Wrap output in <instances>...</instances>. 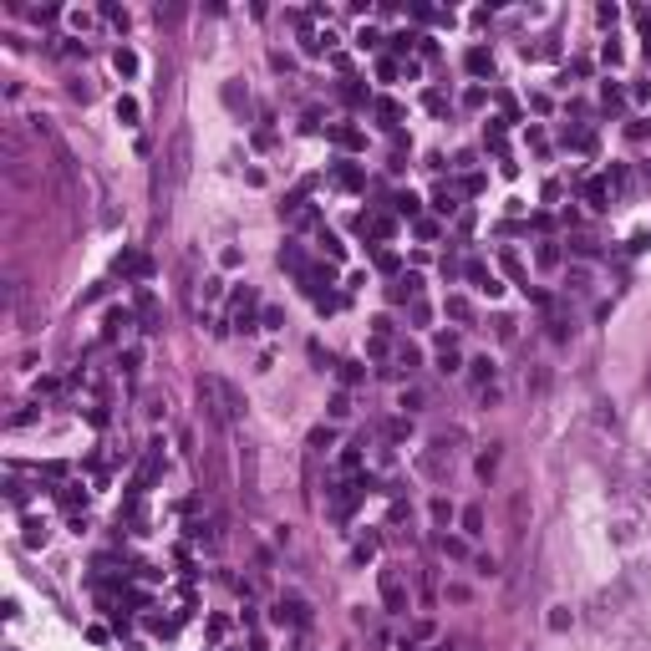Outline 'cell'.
I'll return each mask as SVG.
<instances>
[{
	"label": "cell",
	"instance_id": "cell-43",
	"mask_svg": "<svg viewBox=\"0 0 651 651\" xmlns=\"http://www.w3.org/2000/svg\"><path fill=\"white\" fill-rule=\"evenodd\" d=\"M595 16H601V25H616V21H621V10H616V6H601Z\"/></svg>",
	"mask_w": 651,
	"mask_h": 651
},
{
	"label": "cell",
	"instance_id": "cell-16",
	"mask_svg": "<svg viewBox=\"0 0 651 651\" xmlns=\"http://www.w3.org/2000/svg\"><path fill=\"white\" fill-rule=\"evenodd\" d=\"M484 148L504 153V122H499V117H489V127H484Z\"/></svg>",
	"mask_w": 651,
	"mask_h": 651
},
{
	"label": "cell",
	"instance_id": "cell-36",
	"mask_svg": "<svg viewBox=\"0 0 651 651\" xmlns=\"http://www.w3.org/2000/svg\"><path fill=\"white\" fill-rule=\"evenodd\" d=\"M376 41H382V36H376L372 25H361V31H356V46H361V51H367V46H376Z\"/></svg>",
	"mask_w": 651,
	"mask_h": 651
},
{
	"label": "cell",
	"instance_id": "cell-8",
	"mask_svg": "<svg viewBox=\"0 0 651 651\" xmlns=\"http://www.w3.org/2000/svg\"><path fill=\"white\" fill-rule=\"evenodd\" d=\"M585 204H590V209H610V184L606 178H590V184H585Z\"/></svg>",
	"mask_w": 651,
	"mask_h": 651
},
{
	"label": "cell",
	"instance_id": "cell-27",
	"mask_svg": "<svg viewBox=\"0 0 651 651\" xmlns=\"http://www.w3.org/2000/svg\"><path fill=\"white\" fill-rule=\"evenodd\" d=\"M601 97H606V107H621V102H626V92H621L616 82H601Z\"/></svg>",
	"mask_w": 651,
	"mask_h": 651
},
{
	"label": "cell",
	"instance_id": "cell-7",
	"mask_svg": "<svg viewBox=\"0 0 651 651\" xmlns=\"http://www.w3.org/2000/svg\"><path fill=\"white\" fill-rule=\"evenodd\" d=\"M331 178H336V184H341V189H361V184H367V173H361L356 163H346V158H341V163L331 168Z\"/></svg>",
	"mask_w": 651,
	"mask_h": 651
},
{
	"label": "cell",
	"instance_id": "cell-33",
	"mask_svg": "<svg viewBox=\"0 0 651 651\" xmlns=\"http://www.w3.org/2000/svg\"><path fill=\"white\" fill-rule=\"evenodd\" d=\"M438 372H458V351H438Z\"/></svg>",
	"mask_w": 651,
	"mask_h": 651
},
{
	"label": "cell",
	"instance_id": "cell-25",
	"mask_svg": "<svg viewBox=\"0 0 651 651\" xmlns=\"http://www.w3.org/2000/svg\"><path fill=\"white\" fill-rule=\"evenodd\" d=\"M341 473H361V442H356V448H346V453H341Z\"/></svg>",
	"mask_w": 651,
	"mask_h": 651
},
{
	"label": "cell",
	"instance_id": "cell-37",
	"mask_svg": "<svg viewBox=\"0 0 651 651\" xmlns=\"http://www.w3.org/2000/svg\"><path fill=\"white\" fill-rule=\"evenodd\" d=\"M601 56H606V61H610V67H621V46H616V36H610V41H606V46H601Z\"/></svg>",
	"mask_w": 651,
	"mask_h": 651
},
{
	"label": "cell",
	"instance_id": "cell-2",
	"mask_svg": "<svg viewBox=\"0 0 651 651\" xmlns=\"http://www.w3.org/2000/svg\"><path fill=\"white\" fill-rule=\"evenodd\" d=\"M275 626L306 631V626H310V601H306V595H295V590H285L280 601H275Z\"/></svg>",
	"mask_w": 651,
	"mask_h": 651
},
{
	"label": "cell",
	"instance_id": "cell-28",
	"mask_svg": "<svg viewBox=\"0 0 651 651\" xmlns=\"http://www.w3.org/2000/svg\"><path fill=\"white\" fill-rule=\"evenodd\" d=\"M463 529H468V535H484V514H478V509H463Z\"/></svg>",
	"mask_w": 651,
	"mask_h": 651
},
{
	"label": "cell",
	"instance_id": "cell-15",
	"mask_svg": "<svg viewBox=\"0 0 651 651\" xmlns=\"http://www.w3.org/2000/svg\"><path fill=\"white\" fill-rule=\"evenodd\" d=\"M493 468H499V442H489V448L478 453V478H493Z\"/></svg>",
	"mask_w": 651,
	"mask_h": 651
},
{
	"label": "cell",
	"instance_id": "cell-32",
	"mask_svg": "<svg viewBox=\"0 0 651 651\" xmlns=\"http://www.w3.org/2000/svg\"><path fill=\"white\" fill-rule=\"evenodd\" d=\"M438 544H442V550H448V555H453V559H463V555H468V544H463V540H448V535H442V540H438Z\"/></svg>",
	"mask_w": 651,
	"mask_h": 651
},
{
	"label": "cell",
	"instance_id": "cell-11",
	"mask_svg": "<svg viewBox=\"0 0 651 651\" xmlns=\"http://www.w3.org/2000/svg\"><path fill=\"white\" fill-rule=\"evenodd\" d=\"M376 117H382V127H392V133H397V122H402V107H397L392 97H382V102H376Z\"/></svg>",
	"mask_w": 651,
	"mask_h": 651
},
{
	"label": "cell",
	"instance_id": "cell-35",
	"mask_svg": "<svg viewBox=\"0 0 651 651\" xmlns=\"http://www.w3.org/2000/svg\"><path fill=\"white\" fill-rule=\"evenodd\" d=\"M493 331H499V341H514V321H509V316L493 321Z\"/></svg>",
	"mask_w": 651,
	"mask_h": 651
},
{
	"label": "cell",
	"instance_id": "cell-30",
	"mask_svg": "<svg viewBox=\"0 0 651 651\" xmlns=\"http://www.w3.org/2000/svg\"><path fill=\"white\" fill-rule=\"evenodd\" d=\"M331 418H351V397H346V392L331 397Z\"/></svg>",
	"mask_w": 651,
	"mask_h": 651
},
{
	"label": "cell",
	"instance_id": "cell-19",
	"mask_svg": "<svg viewBox=\"0 0 651 651\" xmlns=\"http://www.w3.org/2000/svg\"><path fill=\"white\" fill-rule=\"evenodd\" d=\"M448 316L453 321H473V306H468L463 295H448Z\"/></svg>",
	"mask_w": 651,
	"mask_h": 651
},
{
	"label": "cell",
	"instance_id": "cell-5",
	"mask_svg": "<svg viewBox=\"0 0 651 651\" xmlns=\"http://www.w3.org/2000/svg\"><path fill=\"white\" fill-rule=\"evenodd\" d=\"M117 275L148 280V275H153V259H148V255H117Z\"/></svg>",
	"mask_w": 651,
	"mask_h": 651
},
{
	"label": "cell",
	"instance_id": "cell-42",
	"mask_svg": "<svg viewBox=\"0 0 651 651\" xmlns=\"http://www.w3.org/2000/svg\"><path fill=\"white\" fill-rule=\"evenodd\" d=\"M570 250H575V255H595V239H585V234H580V239H570Z\"/></svg>",
	"mask_w": 651,
	"mask_h": 651
},
{
	"label": "cell",
	"instance_id": "cell-14",
	"mask_svg": "<svg viewBox=\"0 0 651 651\" xmlns=\"http://www.w3.org/2000/svg\"><path fill=\"white\" fill-rule=\"evenodd\" d=\"M112 67L122 72V76H138V56H133L127 46H117V51H112Z\"/></svg>",
	"mask_w": 651,
	"mask_h": 651
},
{
	"label": "cell",
	"instance_id": "cell-41",
	"mask_svg": "<svg viewBox=\"0 0 651 651\" xmlns=\"http://www.w3.org/2000/svg\"><path fill=\"white\" fill-rule=\"evenodd\" d=\"M376 270H397V255L392 250H376Z\"/></svg>",
	"mask_w": 651,
	"mask_h": 651
},
{
	"label": "cell",
	"instance_id": "cell-18",
	"mask_svg": "<svg viewBox=\"0 0 651 651\" xmlns=\"http://www.w3.org/2000/svg\"><path fill=\"white\" fill-rule=\"evenodd\" d=\"M397 361H402V367H407V372H418V361H423V351H418V346H412V341H402V346H397Z\"/></svg>",
	"mask_w": 651,
	"mask_h": 651
},
{
	"label": "cell",
	"instance_id": "cell-29",
	"mask_svg": "<svg viewBox=\"0 0 651 651\" xmlns=\"http://www.w3.org/2000/svg\"><path fill=\"white\" fill-rule=\"evenodd\" d=\"M117 117H122V122H138V102L133 97H117Z\"/></svg>",
	"mask_w": 651,
	"mask_h": 651
},
{
	"label": "cell",
	"instance_id": "cell-22",
	"mask_svg": "<svg viewBox=\"0 0 651 651\" xmlns=\"http://www.w3.org/2000/svg\"><path fill=\"white\" fill-rule=\"evenodd\" d=\"M433 209H438V214H453V209H458V199H453V189H438V193H433Z\"/></svg>",
	"mask_w": 651,
	"mask_h": 651
},
{
	"label": "cell",
	"instance_id": "cell-34",
	"mask_svg": "<svg viewBox=\"0 0 651 651\" xmlns=\"http://www.w3.org/2000/svg\"><path fill=\"white\" fill-rule=\"evenodd\" d=\"M219 295H224V280L209 275V280H204V301H219Z\"/></svg>",
	"mask_w": 651,
	"mask_h": 651
},
{
	"label": "cell",
	"instance_id": "cell-31",
	"mask_svg": "<svg viewBox=\"0 0 651 651\" xmlns=\"http://www.w3.org/2000/svg\"><path fill=\"white\" fill-rule=\"evenodd\" d=\"M540 265H544V270L559 265V250H555V244H540Z\"/></svg>",
	"mask_w": 651,
	"mask_h": 651
},
{
	"label": "cell",
	"instance_id": "cell-20",
	"mask_svg": "<svg viewBox=\"0 0 651 651\" xmlns=\"http://www.w3.org/2000/svg\"><path fill=\"white\" fill-rule=\"evenodd\" d=\"M397 407H402V412H418V407H423V392H418V387H402Z\"/></svg>",
	"mask_w": 651,
	"mask_h": 651
},
{
	"label": "cell",
	"instance_id": "cell-17",
	"mask_svg": "<svg viewBox=\"0 0 651 651\" xmlns=\"http://www.w3.org/2000/svg\"><path fill=\"white\" fill-rule=\"evenodd\" d=\"M392 209H397L402 219H418V193H397V199H392Z\"/></svg>",
	"mask_w": 651,
	"mask_h": 651
},
{
	"label": "cell",
	"instance_id": "cell-24",
	"mask_svg": "<svg viewBox=\"0 0 651 651\" xmlns=\"http://www.w3.org/2000/svg\"><path fill=\"white\" fill-rule=\"evenodd\" d=\"M427 509H433V524H453V504L448 499H433Z\"/></svg>",
	"mask_w": 651,
	"mask_h": 651
},
{
	"label": "cell",
	"instance_id": "cell-12",
	"mask_svg": "<svg viewBox=\"0 0 651 651\" xmlns=\"http://www.w3.org/2000/svg\"><path fill=\"white\" fill-rule=\"evenodd\" d=\"M499 265H504V270H509V275H514V280H524V265H519V255H514V250H499ZM529 290H535V285H529V280H524V295H529Z\"/></svg>",
	"mask_w": 651,
	"mask_h": 651
},
{
	"label": "cell",
	"instance_id": "cell-9",
	"mask_svg": "<svg viewBox=\"0 0 651 651\" xmlns=\"http://www.w3.org/2000/svg\"><path fill=\"white\" fill-rule=\"evenodd\" d=\"M418 290H423V280H418V275H402L387 295H392V301H418Z\"/></svg>",
	"mask_w": 651,
	"mask_h": 651
},
{
	"label": "cell",
	"instance_id": "cell-21",
	"mask_svg": "<svg viewBox=\"0 0 651 651\" xmlns=\"http://www.w3.org/2000/svg\"><path fill=\"white\" fill-rule=\"evenodd\" d=\"M331 138L341 142V148H361V133H356V127H331Z\"/></svg>",
	"mask_w": 651,
	"mask_h": 651
},
{
	"label": "cell",
	"instance_id": "cell-1",
	"mask_svg": "<svg viewBox=\"0 0 651 651\" xmlns=\"http://www.w3.org/2000/svg\"><path fill=\"white\" fill-rule=\"evenodd\" d=\"M376 590H382V606L392 610V616H407V580H402V570L387 565L382 575H376Z\"/></svg>",
	"mask_w": 651,
	"mask_h": 651
},
{
	"label": "cell",
	"instance_id": "cell-23",
	"mask_svg": "<svg viewBox=\"0 0 651 651\" xmlns=\"http://www.w3.org/2000/svg\"><path fill=\"white\" fill-rule=\"evenodd\" d=\"M468 367H473V382H493V361L489 356H473Z\"/></svg>",
	"mask_w": 651,
	"mask_h": 651
},
{
	"label": "cell",
	"instance_id": "cell-26",
	"mask_svg": "<svg viewBox=\"0 0 651 651\" xmlns=\"http://www.w3.org/2000/svg\"><path fill=\"white\" fill-rule=\"evenodd\" d=\"M331 442H336V427H316V433H310V448H331Z\"/></svg>",
	"mask_w": 651,
	"mask_h": 651
},
{
	"label": "cell",
	"instance_id": "cell-39",
	"mask_svg": "<svg viewBox=\"0 0 651 651\" xmlns=\"http://www.w3.org/2000/svg\"><path fill=\"white\" fill-rule=\"evenodd\" d=\"M259 321H265L270 331H275V326H285V310H275V306H265V316H259Z\"/></svg>",
	"mask_w": 651,
	"mask_h": 651
},
{
	"label": "cell",
	"instance_id": "cell-40",
	"mask_svg": "<svg viewBox=\"0 0 651 651\" xmlns=\"http://www.w3.org/2000/svg\"><path fill=\"white\" fill-rule=\"evenodd\" d=\"M341 382H346V387L361 382V367H356V361H341Z\"/></svg>",
	"mask_w": 651,
	"mask_h": 651
},
{
	"label": "cell",
	"instance_id": "cell-38",
	"mask_svg": "<svg viewBox=\"0 0 651 651\" xmlns=\"http://www.w3.org/2000/svg\"><path fill=\"white\" fill-rule=\"evenodd\" d=\"M102 16H107L112 25H122V31H127V10H117V6H102Z\"/></svg>",
	"mask_w": 651,
	"mask_h": 651
},
{
	"label": "cell",
	"instance_id": "cell-4",
	"mask_svg": "<svg viewBox=\"0 0 651 651\" xmlns=\"http://www.w3.org/2000/svg\"><path fill=\"white\" fill-rule=\"evenodd\" d=\"M463 275H468V285H473L478 295H489V301H493V295H504L499 275H493V270L484 265V259H468V265H463Z\"/></svg>",
	"mask_w": 651,
	"mask_h": 651
},
{
	"label": "cell",
	"instance_id": "cell-13",
	"mask_svg": "<svg viewBox=\"0 0 651 651\" xmlns=\"http://www.w3.org/2000/svg\"><path fill=\"white\" fill-rule=\"evenodd\" d=\"M46 535H51V529H46V519H25V544H31V550H36V544H46Z\"/></svg>",
	"mask_w": 651,
	"mask_h": 651
},
{
	"label": "cell",
	"instance_id": "cell-3",
	"mask_svg": "<svg viewBox=\"0 0 651 651\" xmlns=\"http://www.w3.org/2000/svg\"><path fill=\"white\" fill-rule=\"evenodd\" d=\"M168 178H173V184L189 178V127H178L173 142H168Z\"/></svg>",
	"mask_w": 651,
	"mask_h": 651
},
{
	"label": "cell",
	"instance_id": "cell-10",
	"mask_svg": "<svg viewBox=\"0 0 651 651\" xmlns=\"http://www.w3.org/2000/svg\"><path fill=\"white\" fill-rule=\"evenodd\" d=\"M468 72H473V76H489V72H493V56H489L484 46H473V51H468Z\"/></svg>",
	"mask_w": 651,
	"mask_h": 651
},
{
	"label": "cell",
	"instance_id": "cell-6",
	"mask_svg": "<svg viewBox=\"0 0 651 651\" xmlns=\"http://www.w3.org/2000/svg\"><path fill=\"white\" fill-rule=\"evenodd\" d=\"M316 244H321V255H326V259H331V265H341V259H346V244H341V239H336V234H331V229H326V224L316 229Z\"/></svg>",
	"mask_w": 651,
	"mask_h": 651
}]
</instances>
